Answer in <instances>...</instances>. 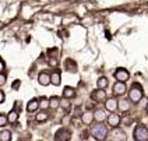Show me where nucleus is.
Instances as JSON below:
<instances>
[{
    "mask_svg": "<svg viewBox=\"0 0 148 141\" xmlns=\"http://www.w3.org/2000/svg\"><path fill=\"white\" fill-rule=\"evenodd\" d=\"M38 81H39L41 85L46 87V85H49L50 84V75L48 74V73H41L39 77H38Z\"/></svg>",
    "mask_w": 148,
    "mask_h": 141,
    "instance_id": "nucleus-11",
    "label": "nucleus"
},
{
    "mask_svg": "<svg viewBox=\"0 0 148 141\" xmlns=\"http://www.w3.org/2000/svg\"><path fill=\"white\" fill-rule=\"evenodd\" d=\"M4 67H6V64H4V62H3V60L0 59V73H1V71L4 70Z\"/></svg>",
    "mask_w": 148,
    "mask_h": 141,
    "instance_id": "nucleus-29",
    "label": "nucleus"
},
{
    "mask_svg": "<svg viewBox=\"0 0 148 141\" xmlns=\"http://www.w3.org/2000/svg\"><path fill=\"white\" fill-rule=\"evenodd\" d=\"M82 123L84 125H91L92 122H94V113L92 112H85L84 115H82Z\"/></svg>",
    "mask_w": 148,
    "mask_h": 141,
    "instance_id": "nucleus-12",
    "label": "nucleus"
},
{
    "mask_svg": "<svg viewBox=\"0 0 148 141\" xmlns=\"http://www.w3.org/2000/svg\"><path fill=\"white\" fill-rule=\"evenodd\" d=\"M108 84H109V81H108L106 77H101L98 80V88H101V90H103V88H106Z\"/></svg>",
    "mask_w": 148,
    "mask_h": 141,
    "instance_id": "nucleus-20",
    "label": "nucleus"
},
{
    "mask_svg": "<svg viewBox=\"0 0 148 141\" xmlns=\"http://www.w3.org/2000/svg\"><path fill=\"white\" fill-rule=\"evenodd\" d=\"M59 106H60V99H59L58 97H52L49 99V108H52L55 110V109H58Z\"/></svg>",
    "mask_w": 148,
    "mask_h": 141,
    "instance_id": "nucleus-17",
    "label": "nucleus"
},
{
    "mask_svg": "<svg viewBox=\"0 0 148 141\" xmlns=\"http://www.w3.org/2000/svg\"><path fill=\"white\" fill-rule=\"evenodd\" d=\"M38 108H39L38 99H31L28 102V105H27V110H28V112H35Z\"/></svg>",
    "mask_w": 148,
    "mask_h": 141,
    "instance_id": "nucleus-14",
    "label": "nucleus"
},
{
    "mask_svg": "<svg viewBox=\"0 0 148 141\" xmlns=\"http://www.w3.org/2000/svg\"><path fill=\"white\" fill-rule=\"evenodd\" d=\"M92 99H95L97 102H105V99H106V94H105V91H102V90L99 88V91L92 94Z\"/></svg>",
    "mask_w": 148,
    "mask_h": 141,
    "instance_id": "nucleus-10",
    "label": "nucleus"
},
{
    "mask_svg": "<svg viewBox=\"0 0 148 141\" xmlns=\"http://www.w3.org/2000/svg\"><path fill=\"white\" fill-rule=\"evenodd\" d=\"M117 108L122 112H127L130 109V101H120V102H117Z\"/></svg>",
    "mask_w": 148,
    "mask_h": 141,
    "instance_id": "nucleus-16",
    "label": "nucleus"
},
{
    "mask_svg": "<svg viewBox=\"0 0 148 141\" xmlns=\"http://www.w3.org/2000/svg\"><path fill=\"white\" fill-rule=\"evenodd\" d=\"M120 122H122V119L116 113H110L108 116V125L110 126V127H117V126L120 125Z\"/></svg>",
    "mask_w": 148,
    "mask_h": 141,
    "instance_id": "nucleus-7",
    "label": "nucleus"
},
{
    "mask_svg": "<svg viewBox=\"0 0 148 141\" xmlns=\"http://www.w3.org/2000/svg\"><path fill=\"white\" fill-rule=\"evenodd\" d=\"M17 120H18V113H17L16 110H11L7 115V122L8 123H16Z\"/></svg>",
    "mask_w": 148,
    "mask_h": 141,
    "instance_id": "nucleus-18",
    "label": "nucleus"
},
{
    "mask_svg": "<svg viewBox=\"0 0 148 141\" xmlns=\"http://www.w3.org/2000/svg\"><path fill=\"white\" fill-rule=\"evenodd\" d=\"M38 103H39L41 109H48L49 108V99H48V98H45V97H42L41 99L38 101Z\"/></svg>",
    "mask_w": 148,
    "mask_h": 141,
    "instance_id": "nucleus-21",
    "label": "nucleus"
},
{
    "mask_svg": "<svg viewBox=\"0 0 148 141\" xmlns=\"http://www.w3.org/2000/svg\"><path fill=\"white\" fill-rule=\"evenodd\" d=\"M11 140V131L8 130H3L0 133V141H10Z\"/></svg>",
    "mask_w": 148,
    "mask_h": 141,
    "instance_id": "nucleus-19",
    "label": "nucleus"
},
{
    "mask_svg": "<svg viewBox=\"0 0 148 141\" xmlns=\"http://www.w3.org/2000/svg\"><path fill=\"white\" fill-rule=\"evenodd\" d=\"M63 97L67 98V99L74 98V97H75V91H74V88H71V87H66V88L63 90Z\"/></svg>",
    "mask_w": 148,
    "mask_h": 141,
    "instance_id": "nucleus-15",
    "label": "nucleus"
},
{
    "mask_svg": "<svg viewBox=\"0 0 148 141\" xmlns=\"http://www.w3.org/2000/svg\"><path fill=\"white\" fill-rule=\"evenodd\" d=\"M50 83L53 84V85H59L60 84V74L59 73H53V74L50 75Z\"/></svg>",
    "mask_w": 148,
    "mask_h": 141,
    "instance_id": "nucleus-22",
    "label": "nucleus"
},
{
    "mask_svg": "<svg viewBox=\"0 0 148 141\" xmlns=\"http://www.w3.org/2000/svg\"><path fill=\"white\" fill-rule=\"evenodd\" d=\"M62 106H63V108H64V109H69V108H70V105H69V102H62Z\"/></svg>",
    "mask_w": 148,
    "mask_h": 141,
    "instance_id": "nucleus-30",
    "label": "nucleus"
},
{
    "mask_svg": "<svg viewBox=\"0 0 148 141\" xmlns=\"http://www.w3.org/2000/svg\"><path fill=\"white\" fill-rule=\"evenodd\" d=\"M141 98H143V88L138 85H134L129 92V99L134 103H137L138 101H141Z\"/></svg>",
    "mask_w": 148,
    "mask_h": 141,
    "instance_id": "nucleus-2",
    "label": "nucleus"
},
{
    "mask_svg": "<svg viewBox=\"0 0 148 141\" xmlns=\"http://www.w3.org/2000/svg\"><path fill=\"white\" fill-rule=\"evenodd\" d=\"M7 125V116L6 115H0V127H4Z\"/></svg>",
    "mask_w": 148,
    "mask_h": 141,
    "instance_id": "nucleus-24",
    "label": "nucleus"
},
{
    "mask_svg": "<svg viewBox=\"0 0 148 141\" xmlns=\"http://www.w3.org/2000/svg\"><path fill=\"white\" fill-rule=\"evenodd\" d=\"M129 77H130L129 71L124 70V68H119V70L115 73V78L117 81H122V83H126V81L129 80Z\"/></svg>",
    "mask_w": 148,
    "mask_h": 141,
    "instance_id": "nucleus-5",
    "label": "nucleus"
},
{
    "mask_svg": "<svg viewBox=\"0 0 148 141\" xmlns=\"http://www.w3.org/2000/svg\"><path fill=\"white\" fill-rule=\"evenodd\" d=\"M126 92V85L122 81H117V83L113 85V94L115 95H123Z\"/></svg>",
    "mask_w": 148,
    "mask_h": 141,
    "instance_id": "nucleus-8",
    "label": "nucleus"
},
{
    "mask_svg": "<svg viewBox=\"0 0 148 141\" xmlns=\"http://www.w3.org/2000/svg\"><path fill=\"white\" fill-rule=\"evenodd\" d=\"M20 85H21V81H20V80H16L14 84H13V90H18V88H20Z\"/></svg>",
    "mask_w": 148,
    "mask_h": 141,
    "instance_id": "nucleus-25",
    "label": "nucleus"
},
{
    "mask_svg": "<svg viewBox=\"0 0 148 141\" xmlns=\"http://www.w3.org/2000/svg\"><path fill=\"white\" fill-rule=\"evenodd\" d=\"M134 140L136 141H147L148 140V130L144 126H138L134 130Z\"/></svg>",
    "mask_w": 148,
    "mask_h": 141,
    "instance_id": "nucleus-3",
    "label": "nucleus"
},
{
    "mask_svg": "<svg viewBox=\"0 0 148 141\" xmlns=\"http://www.w3.org/2000/svg\"><path fill=\"white\" fill-rule=\"evenodd\" d=\"M4 99H6V95H4V92L0 91V103H3V102H4Z\"/></svg>",
    "mask_w": 148,
    "mask_h": 141,
    "instance_id": "nucleus-28",
    "label": "nucleus"
},
{
    "mask_svg": "<svg viewBox=\"0 0 148 141\" xmlns=\"http://www.w3.org/2000/svg\"><path fill=\"white\" fill-rule=\"evenodd\" d=\"M147 112H148V102H147Z\"/></svg>",
    "mask_w": 148,
    "mask_h": 141,
    "instance_id": "nucleus-31",
    "label": "nucleus"
},
{
    "mask_svg": "<svg viewBox=\"0 0 148 141\" xmlns=\"http://www.w3.org/2000/svg\"><path fill=\"white\" fill-rule=\"evenodd\" d=\"M49 64L50 66H58V60H56V57L49 59Z\"/></svg>",
    "mask_w": 148,
    "mask_h": 141,
    "instance_id": "nucleus-26",
    "label": "nucleus"
},
{
    "mask_svg": "<svg viewBox=\"0 0 148 141\" xmlns=\"http://www.w3.org/2000/svg\"><path fill=\"white\" fill-rule=\"evenodd\" d=\"M109 138L110 140H115V141H124L126 140V133H124L123 130H120V129L113 127V130L110 131V137Z\"/></svg>",
    "mask_w": 148,
    "mask_h": 141,
    "instance_id": "nucleus-4",
    "label": "nucleus"
},
{
    "mask_svg": "<svg viewBox=\"0 0 148 141\" xmlns=\"http://www.w3.org/2000/svg\"><path fill=\"white\" fill-rule=\"evenodd\" d=\"M4 84H6V75L0 73V85H4Z\"/></svg>",
    "mask_w": 148,
    "mask_h": 141,
    "instance_id": "nucleus-27",
    "label": "nucleus"
},
{
    "mask_svg": "<svg viewBox=\"0 0 148 141\" xmlns=\"http://www.w3.org/2000/svg\"><path fill=\"white\" fill-rule=\"evenodd\" d=\"M70 131L69 130H66V129H60L58 133H56V136H55V140L56 141H67V140H70Z\"/></svg>",
    "mask_w": 148,
    "mask_h": 141,
    "instance_id": "nucleus-6",
    "label": "nucleus"
},
{
    "mask_svg": "<svg viewBox=\"0 0 148 141\" xmlns=\"http://www.w3.org/2000/svg\"><path fill=\"white\" fill-rule=\"evenodd\" d=\"M91 133H92V136H94L95 140H103V138L106 137V134H108V129H106V126L101 125V122H99V125L92 126Z\"/></svg>",
    "mask_w": 148,
    "mask_h": 141,
    "instance_id": "nucleus-1",
    "label": "nucleus"
},
{
    "mask_svg": "<svg viewBox=\"0 0 148 141\" xmlns=\"http://www.w3.org/2000/svg\"><path fill=\"white\" fill-rule=\"evenodd\" d=\"M35 119H36V122H45V120H48V115L42 112V113H38L35 116Z\"/></svg>",
    "mask_w": 148,
    "mask_h": 141,
    "instance_id": "nucleus-23",
    "label": "nucleus"
},
{
    "mask_svg": "<svg viewBox=\"0 0 148 141\" xmlns=\"http://www.w3.org/2000/svg\"><path fill=\"white\" fill-rule=\"evenodd\" d=\"M94 119L97 120V122H103L105 119H106V113H105V110H102V109H98L95 113H94Z\"/></svg>",
    "mask_w": 148,
    "mask_h": 141,
    "instance_id": "nucleus-13",
    "label": "nucleus"
},
{
    "mask_svg": "<svg viewBox=\"0 0 148 141\" xmlns=\"http://www.w3.org/2000/svg\"><path fill=\"white\" fill-rule=\"evenodd\" d=\"M105 108H106V110H110V112L116 110L117 109V101L113 99V98L105 99Z\"/></svg>",
    "mask_w": 148,
    "mask_h": 141,
    "instance_id": "nucleus-9",
    "label": "nucleus"
}]
</instances>
